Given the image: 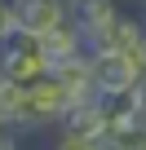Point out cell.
<instances>
[{
    "label": "cell",
    "instance_id": "1",
    "mask_svg": "<svg viewBox=\"0 0 146 150\" xmlns=\"http://www.w3.org/2000/svg\"><path fill=\"white\" fill-rule=\"evenodd\" d=\"M0 75H9V80L22 84V88L40 84L49 75V62L40 53V40L36 35H9L5 44H0Z\"/></svg>",
    "mask_w": 146,
    "mask_h": 150
},
{
    "label": "cell",
    "instance_id": "2",
    "mask_svg": "<svg viewBox=\"0 0 146 150\" xmlns=\"http://www.w3.org/2000/svg\"><path fill=\"white\" fill-rule=\"evenodd\" d=\"M120 5L115 0H80V5H71V27L80 31V40H84V53H98V49H106V40H111V27L120 22Z\"/></svg>",
    "mask_w": 146,
    "mask_h": 150
},
{
    "label": "cell",
    "instance_id": "3",
    "mask_svg": "<svg viewBox=\"0 0 146 150\" xmlns=\"http://www.w3.org/2000/svg\"><path fill=\"white\" fill-rule=\"evenodd\" d=\"M89 75H93V88L98 93H133L142 84V71L133 66V57L128 53H115V49L89 53Z\"/></svg>",
    "mask_w": 146,
    "mask_h": 150
},
{
    "label": "cell",
    "instance_id": "4",
    "mask_svg": "<svg viewBox=\"0 0 146 150\" xmlns=\"http://www.w3.org/2000/svg\"><path fill=\"white\" fill-rule=\"evenodd\" d=\"M9 13H14V31L18 35H44V31L71 22L66 0H9Z\"/></svg>",
    "mask_w": 146,
    "mask_h": 150
},
{
    "label": "cell",
    "instance_id": "5",
    "mask_svg": "<svg viewBox=\"0 0 146 150\" xmlns=\"http://www.w3.org/2000/svg\"><path fill=\"white\" fill-rule=\"evenodd\" d=\"M36 40H40V53H44L49 71L84 53V40H80V31L71 27V22H62V27H53V31H44V35H36Z\"/></svg>",
    "mask_w": 146,
    "mask_h": 150
},
{
    "label": "cell",
    "instance_id": "6",
    "mask_svg": "<svg viewBox=\"0 0 146 150\" xmlns=\"http://www.w3.org/2000/svg\"><path fill=\"white\" fill-rule=\"evenodd\" d=\"M98 150H146V119L142 115H128L124 124H106L98 137H93Z\"/></svg>",
    "mask_w": 146,
    "mask_h": 150
},
{
    "label": "cell",
    "instance_id": "7",
    "mask_svg": "<svg viewBox=\"0 0 146 150\" xmlns=\"http://www.w3.org/2000/svg\"><path fill=\"white\" fill-rule=\"evenodd\" d=\"M102 128H106V119H102V110H98V93L71 102V110H66L62 124H58V132H71V137H98Z\"/></svg>",
    "mask_w": 146,
    "mask_h": 150
},
{
    "label": "cell",
    "instance_id": "8",
    "mask_svg": "<svg viewBox=\"0 0 146 150\" xmlns=\"http://www.w3.org/2000/svg\"><path fill=\"white\" fill-rule=\"evenodd\" d=\"M98 110L106 124H124L128 115H137V97L133 93H98Z\"/></svg>",
    "mask_w": 146,
    "mask_h": 150
},
{
    "label": "cell",
    "instance_id": "9",
    "mask_svg": "<svg viewBox=\"0 0 146 150\" xmlns=\"http://www.w3.org/2000/svg\"><path fill=\"white\" fill-rule=\"evenodd\" d=\"M22 84H14L9 75H0V119H5V128H14V119H18V110H22Z\"/></svg>",
    "mask_w": 146,
    "mask_h": 150
},
{
    "label": "cell",
    "instance_id": "10",
    "mask_svg": "<svg viewBox=\"0 0 146 150\" xmlns=\"http://www.w3.org/2000/svg\"><path fill=\"white\" fill-rule=\"evenodd\" d=\"M9 35H18L14 31V13H9V0H0V44H5Z\"/></svg>",
    "mask_w": 146,
    "mask_h": 150
},
{
    "label": "cell",
    "instance_id": "11",
    "mask_svg": "<svg viewBox=\"0 0 146 150\" xmlns=\"http://www.w3.org/2000/svg\"><path fill=\"white\" fill-rule=\"evenodd\" d=\"M0 150H22V141H18L14 128H0Z\"/></svg>",
    "mask_w": 146,
    "mask_h": 150
},
{
    "label": "cell",
    "instance_id": "12",
    "mask_svg": "<svg viewBox=\"0 0 146 150\" xmlns=\"http://www.w3.org/2000/svg\"><path fill=\"white\" fill-rule=\"evenodd\" d=\"M133 97H137V115H142V119H146V75H142V84H137V88H133Z\"/></svg>",
    "mask_w": 146,
    "mask_h": 150
},
{
    "label": "cell",
    "instance_id": "13",
    "mask_svg": "<svg viewBox=\"0 0 146 150\" xmlns=\"http://www.w3.org/2000/svg\"><path fill=\"white\" fill-rule=\"evenodd\" d=\"M66 5H80V0H66Z\"/></svg>",
    "mask_w": 146,
    "mask_h": 150
},
{
    "label": "cell",
    "instance_id": "14",
    "mask_svg": "<svg viewBox=\"0 0 146 150\" xmlns=\"http://www.w3.org/2000/svg\"><path fill=\"white\" fill-rule=\"evenodd\" d=\"M0 128H5V119H0Z\"/></svg>",
    "mask_w": 146,
    "mask_h": 150
},
{
    "label": "cell",
    "instance_id": "15",
    "mask_svg": "<svg viewBox=\"0 0 146 150\" xmlns=\"http://www.w3.org/2000/svg\"><path fill=\"white\" fill-rule=\"evenodd\" d=\"M142 5H146V0H142Z\"/></svg>",
    "mask_w": 146,
    "mask_h": 150
}]
</instances>
